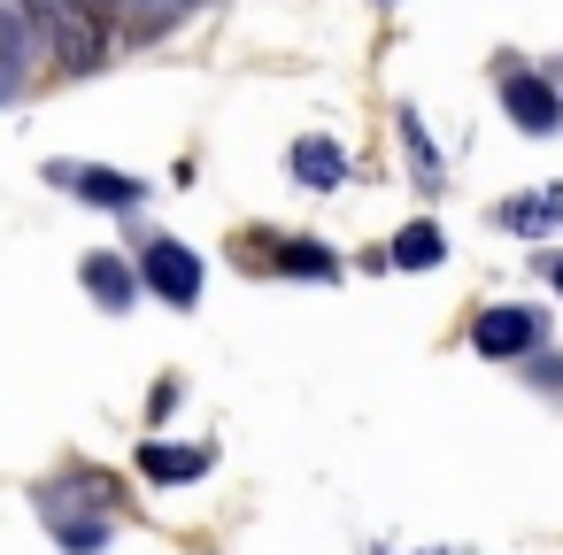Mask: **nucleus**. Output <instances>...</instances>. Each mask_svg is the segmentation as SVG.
<instances>
[{
	"label": "nucleus",
	"mask_w": 563,
	"mask_h": 555,
	"mask_svg": "<svg viewBox=\"0 0 563 555\" xmlns=\"http://www.w3.org/2000/svg\"><path fill=\"white\" fill-rule=\"evenodd\" d=\"M109 509H117V486L101 470H78V478H47L40 486V517H47V532L70 555H101L109 547Z\"/></svg>",
	"instance_id": "1"
},
{
	"label": "nucleus",
	"mask_w": 563,
	"mask_h": 555,
	"mask_svg": "<svg viewBox=\"0 0 563 555\" xmlns=\"http://www.w3.org/2000/svg\"><path fill=\"white\" fill-rule=\"evenodd\" d=\"M0 55H9V70L24 63V40H16V24H9V16H0Z\"/></svg>",
	"instance_id": "15"
},
{
	"label": "nucleus",
	"mask_w": 563,
	"mask_h": 555,
	"mask_svg": "<svg viewBox=\"0 0 563 555\" xmlns=\"http://www.w3.org/2000/svg\"><path fill=\"white\" fill-rule=\"evenodd\" d=\"M501 224H509V232H540V240H548V232L563 224V201H555V193H525V201H501Z\"/></svg>",
	"instance_id": "10"
},
{
	"label": "nucleus",
	"mask_w": 563,
	"mask_h": 555,
	"mask_svg": "<svg viewBox=\"0 0 563 555\" xmlns=\"http://www.w3.org/2000/svg\"><path fill=\"white\" fill-rule=\"evenodd\" d=\"M86 293L101 301V309H132V293H140V278H132V263H117V255H86Z\"/></svg>",
	"instance_id": "8"
},
{
	"label": "nucleus",
	"mask_w": 563,
	"mask_h": 555,
	"mask_svg": "<svg viewBox=\"0 0 563 555\" xmlns=\"http://www.w3.org/2000/svg\"><path fill=\"white\" fill-rule=\"evenodd\" d=\"M286 163H294V178H301L309 193H340V186H347V155H340L332 140H317V132H309V140H294V155H286Z\"/></svg>",
	"instance_id": "7"
},
{
	"label": "nucleus",
	"mask_w": 563,
	"mask_h": 555,
	"mask_svg": "<svg viewBox=\"0 0 563 555\" xmlns=\"http://www.w3.org/2000/svg\"><path fill=\"white\" fill-rule=\"evenodd\" d=\"M55 178H63L78 201H93V209H140V201H147V186L124 178V170H70V163H63Z\"/></svg>",
	"instance_id": "6"
},
{
	"label": "nucleus",
	"mask_w": 563,
	"mask_h": 555,
	"mask_svg": "<svg viewBox=\"0 0 563 555\" xmlns=\"http://www.w3.org/2000/svg\"><path fill=\"white\" fill-rule=\"evenodd\" d=\"M401 124H409V163H417V170H424V178H432V170H440V155H432V147H424V124H417V116H401Z\"/></svg>",
	"instance_id": "14"
},
{
	"label": "nucleus",
	"mask_w": 563,
	"mask_h": 555,
	"mask_svg": "<svg viewBox=\"0 0 563 555\" xmlns=\"http://www.w3.org/2000/svg\"><path fill=\"white\" fill-rule=\"evenodd\" d=\"M378 9H394V0H378Z\"/></svg>",
	"instance_id": "17"
},
{
	"label": "nucleus",
	"mask_w": 563,
	"mask_h": 555,
	"mask_svg": "<svg viewBox=\"0 0 563 555\" xmlns=\"http://www.w3.org/2000/svg\"><path fill=\"white\" fill-rule=\"evenodd\" d=\"M548 278H555V293H563V255H555V263H548Z\"/></svg>",
	"instance_id": "16"
},
{
	"label": "nucleus",
	"mask_w": 563,
	"mask_h": 555,
	"mask_svg": "<svg viewBox=\"0 0 563 555\" xmlns=\"http://www.w3.org/2000/svg\"><path fill=\"white\" fill-rule=\"evenodd\" d=\"M209 463H217L209 447H163V440H147V447H140V470H147L155 486H178V478H201Z\"/></svg>",
	"instance_id": "9"
},
{
	"label": "nucleus",
	"mask_w": 563,
	"mask_h": 555,
	"mask_svg": "<svg viewBox=\"0 0 563 555\" xmlns=\"http://www.w3.org/2000/svg\"><path fill=\"white\" fill-rule=\"evenodd\" d=\"M278 270H301V278H340V255H324V240H286V247H278Z\"/></svg>",
	"instance_id": "12"
},
{
	"label": "nucleus",
	"mask_w": 563,
	"mask_h": 555,
	"mask_svg": "<svg viewBox=\"0 0 563 555\" xmlns=\"http://www.w3.org/2000/svg\"><path fill=\"white\" fill-rule=\"evenodd\" d=\"M124 9H132L140 24H170V16H186V9H201V0H124Z\"/></svg>",
	"instance_id": "13"
},
{
	"label": "nucleus",
	"mask_w": 563,
	"mask_h": 555,
	"mask_svg": "<svg viewBox=\"0 0 563 555\" xmlns=\"http://www.w3.org/2000/svg\"><path fill=\"white\" fill-rule=\"evenodd\" d=\"M532 340H540V317L532 309H509V301L501 309H478V324H471V347L478 355H525Z\"/></svg>",
	"instance_id": "5"
},
{
	"label": "nucleus",
	"mask_w": 563,
	"mask_h": 555,
	"mask_svg": "<svg viewBox=\"0 0 563 555\" xmlns=\"http://www.w3.org/2000/svg\"><path fill=\"white\" fill-rule=\"evenodd\" d=\"M140 270H147V286H155L170 309H194V301H201V255L178 247V240H147V247H140Z\"/></svg>",
	"instance_id": "3"
},
{
	"label": "nucleus",
	"mask_w": 563,
	"mask_h": 555,
	"mask_svg": "<svg viewBox=\"0 0 563 555\" xmlns=\"http://www.w3.org/2000/svg\"><path fill=\"white\" fill-rule=\"evenodd\" d=\"M440 255H448L440 224H401V240H394V270H432Z\"/></svg>",
	"instance_id": "11"
},
{
	"label": "nucleus",
	"mask_w": 563,
	"mask_h": 555,
	"mask_svg": "<svg viewBox=\"0 0 563 555\" xmlns=\"http://www.w3.org/2000/svg\"><path fill=\"white\" fill-rule=\"evenodd\" d=\"M501 109H509V124L517 132H563V93L548 86V78H532V70H501Z\"/></svg>",
	"instance_id": "4"
},
{
	"label": "nucleus",
	"mask_w": 563,
	"mask_h": 555,
	"mask_svg": "<svg viewBox=\"0 0 563 555\" xmlns=\"http://www.w3.org/2000/svg\"><path fill=\"white\" fill-rule=\"evenodd\" d=\"M24 16H32V32L55 47V63H70V70H101L109 32H101V16L86 9V0H24Z\"/></svg>",
	"instance_id": "2"
}]
</instances>
